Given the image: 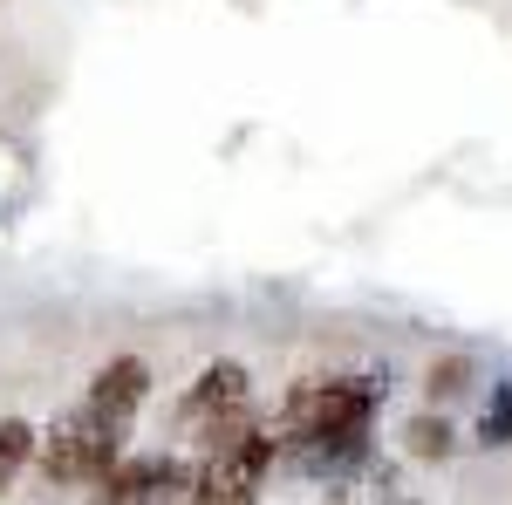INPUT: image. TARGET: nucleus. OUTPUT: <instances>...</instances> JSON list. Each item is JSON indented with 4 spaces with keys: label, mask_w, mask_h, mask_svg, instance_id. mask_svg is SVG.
<instances>
[{
    "label": "nucleus",
    "mask_w": 512,
    "mask_h": 505,
    "mask_svg": "<svg viewBox=\"0 0 512 505\" xmlns=\"http://www.w3.org/2000/svg\"><path fill=\"white\" fill-rule=\"evenodd\" d=\"M383 376H308L287 389L274 430V458H287L308 478H349L355 465H369V430L383 410Z\"/></svg>",
    "instance_id": "nucleus-1"
},
{
    "label": "nucleus",
    "mask_w": 512,
    "mask_h": 505,
    "mask_svg": "<svg viewBox=\"0 0 512 505\" xmlns=\"http://www.w3.org/2000/svg\"><path fill=\"white\" fill-rule=\"evenodd\" d=\"M35 465L48 485H103L123 465V424H110L103 410L76 403L69 417H55V424L41 430Z\"/></svg>",
    "instance_id": "nucleus-2"
},
{
    "label": "nucleus",
    "mask_w": 512,
    "mask_h": 505,
    "mask_svg": "<svg viewBox=\"0 0 512 505\" xmlns=\"http://www.w3.org/2000/svg\"><path fill=\"white\" fill-rule=\"evenodd\" d=\"M267 471H274V430L260 424V417H246L226 444L205 451V465L192 471L185 505H260Z\"/></svg>",
    "instance_id": "nucleus-3"
},
{
    "label": "nucleus",
    "mask_w": 512,
    "mask_h": 505,
    "mask_svg": "<svg viewBox=\"0 0 512 505\" xmlns=\"http://www.w3.org/2000/svg\"><path fill=\"white\" fill-rule=\"evenodd\" d=\"M246 417H253V376H246L239 362H205L198 383L178 396V437L198 444V451L226 444Z\"/></svg>",
    "instance_id": "nucleus-4"
},
{
    "label": "nucleus",
    "mask_w": 512,
    "mask_h": 505,
    "mask_svg": "<svg viewBox=\"0 0 512 505\" xmlns=\"http://www.w3.org/2000/svg\"><path fill=\"white\" fill-rule=\"evenodd\" d=\"M185 492H192V471H185V458H171V451H158V458H123L103 478V505H185Z\"/></svg>",
    "instance_id": "nucleus-5"
},
{
    "label": "nucleus",
    "mask_w": 512,
    "mask_h": 505,
    "mask_svg": "<svg viewBox=\"0 0 512 505\" xmlns=\"http://www.w3.org/2000/svg\"><path fill=\"white\" fill-rule=\"evenodd\" d=\"M144 396H151V369H144V355H117V362H103L96 376H89V410H103L110 424L130 430V417L144 410Z\"/></svg>",
    "instance_id": "nucleus-6"
},
{
    "label": "nucleus",
    "mask_w": 512,
    "mask_h": 505,
    "mask_svg": "<svg viewBox=\"0 0 512 505\" xmlns=\"http://www.w3.org/2000/svg\"><path fill=\"white\" fill-rule=\"evenodd\" d=\"M321 505H417V499H410V492L396 485L390 471H383L376 458H369V465H355L349 478H335V485H328V499H321Z\"/></svg>",
    "instance_id": "nucleus-7"
},
{
    "label": "nucleus",
    "mask_w": 512,
    "mask_h": 505,
    "mask_svg": "<svg viewBox=\"0 0 512 505\" xmlns=\"http://www.w3.org/2000/svg\"><path fill=\"white\" fill-rule=\"evenodd\" d=\"M35 451H41V430H35V424L0 417V492H7V485H14L28 465H35Z\"/></svg>",
    "instance_id": "nucleus-8"
},
{
    "label": "nucleus",
    "mask_w": 512,
    "mask_h": 505,
    "mask_svg": "<svg viewBox=\"0 0 512 505\" xmlns=\"http://www.w3.org/2000/svg\"><path fill=\"white\" fill-rule=\"evenodd\" d=\"M403 451H410V458H451L458 437H451V424H444L437 410H417V417L403 424Z\"/></svg>",
    "instance_id": "nucleus-9"
},
{
    "label": "nucleus",
    "mask_w": 512,
    "mask_h": 505,
    "mask_svg": "<svg viewBox=\"0 0 512 505\" xmlns=\"http://www.w3.org/2000/svg\"><path fill=\"white\" fill-rule=\"evenodd\" d=\"M478 444H512V383L492 389V403H485V417H478Z\"/></svg>",
    "instance_id": "nucleus-10"
},
{
    "label": "nucleus",
    "mask_w": 512,
    "mask_h": 505,
    "mask_svg": "<svg viewBox=\"0 0 512 505\" xmlns=\"http://www.w3.org/2000/svg\"><path fill=\"white\" fill-rule=\"evenodd\" d=\"M465 389H472V362H465V355L431 362V403H451V396H465Z\"/></svg>",
    "instance_id": "nucleus-11"
}]
</instances>
